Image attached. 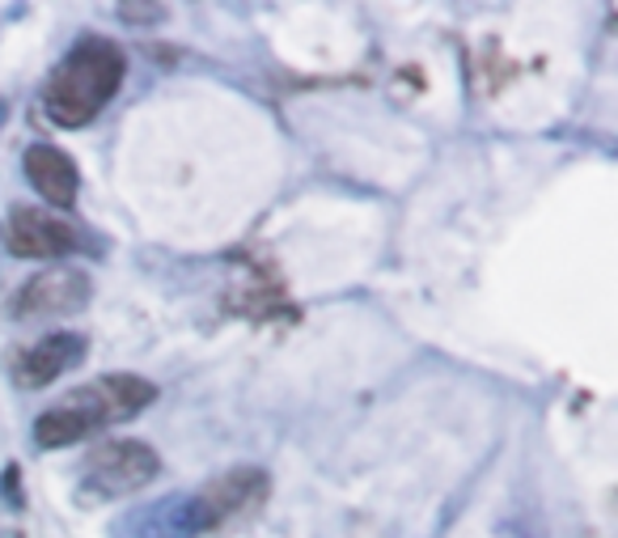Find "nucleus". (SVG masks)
<instances>
[{
  "label": "nucleus",
  "instance_id": "f257e3e1",
  "mask_svg": "<svg viewBox=\"0 0 618 538\" xmlns=\"http://www.w3.org/2000/svg\"><path fill=\"white\" fill-rule=\"evenodd\" d=\"M153 399H158V386L135 374L94 377V381L77 386L73 395H64V404H55L52 411H43V416L34 420V441H39L43 450L77 445L89 432L140 416Z\"/></svg>",
  "mask_w": 618,
  "mask_h": 538
},
{
  "label": "nucleus",
  "instance_id": "f03ea898",
  "mask_svg": "<svg viewBox=\"0 0 618 538\" xmlns=\"http://www.w3.org/2000/svg\"><path fill=\"white\" fill-rule=\"evenodd\" d=\"M128 60L110 39H82L73 52L55 64L43 89V107L59 128H85L98 110L115 98Z\"/></svg>",
  "mask_w": 618,
  "mask_h": 538
},
{
  "label": "nucleus",
  "instance_id": "7ed1b4c3",
  "mask_svg": "<svg viewBox=\"0 0 618 538\" xmlns=\"http://www.w3.org/2000/svg\"><path fill=\"white\" fill-rule=\"evenodd\" d=\"M271 492L268 471L259 466H234L225 475H216L208 487H199L195 496H187L191 517H195V535H216L225 526H238L246 517L263 509Z\"/></svg>",
  "mask_w": 618,
  "mask_h": 538
},
{
  "label": "nucleus",
  "instance_id": "20e7f679",
  "mask_svg": "<svg viewBox=\"0 0 618 538\" xmlns=\"http://www.w3.org/2000/svg\"><path fill=\"white\" fill-rule=\"evenodd\" d=\"M162 475V458L144 441H102L94 454L85 458L82 496L89 501H115V496H132L140 487H149Z\"/></svg>",
  "mask_w": 618,
  "mask_h": 538
},
{
  "label": "nucleus",
  "instance_id": "39448f33",
  "mask_svg": "<svg viewBox=\"0 0 618 538\" xmlns=\"http://www.w3.org/2000/svg\"><path fill=\"white\" fill-rule=\"evenodd\" d=\"M89 301V276L82 268L55 263L30 276L26 284L13 297V314L18 319H55V314H73Z\"/></svg>",
  "mask_w": 618,
  "mask_h": 538
},
{
  "label": "nucleus",
  "instance_id": "423d86ee",
  "mask_svg": "<svg viewBox=\"0 0 618 538\" xmlns=\"http://www.w3.org/2000/svg\"><path fill=\"white\" fill-rule=\"evenodd\" d=\"M4 246L18 259H59L77 250V229L59 216H47L43 208H18L4 225Z\"/></svg>",
  "mask_w": 618,
  "mask_h": 538
},
{
  "label": "nucleus",
  "instance_id": "0eeeda50",
  "mask_svg": "<svg viewBox=\"0 0 618 538\" xmlns=\"http://www.w3.org/2000/svg\"><path fill=\"white\" fill-rule=\"evenodd\" d=\"M85 348L89 344H85L82 331H52V335L34 340L30 348H22L13 356V377H18V386L39 390V386L55 381L59 374H68L85 356Z\"/></svg>",
  "mask_w": 618,
  "mask_h": 538
},
{
  "label": "nucleus",
  "instance_id": "6e6552de",
  "mask_svg": "<svg viewBox=\"0 0 618 538\" xmlns=\"http://www.w3.org/2000/svg\"><path fill=\"white\" fill-rule=\"evenodd\" d=\"M26 179H30V187L39 191L47 204H55V208H73V204H77L82 174H77V162H73L64 149H55V144H30Z\"/></svg>",
  "mask_w": 618,
  "mask_h": 538
},
{
  "label": "nucleus",
  "instance_id": "1a4fd4ad",
  "mask_svg": "<svg viewBox=\"0 0 618 538\" xmlns=\"http://www.w3.org/2000/svg\"><path fill=\"white\" fill-rule=\"evenodd\" d=\"M132 530L135 538H199L187 496H165V501L149 505V509H135L123 521V535H132Z\"/></svg>",
  "mask_w": 618,
  "mask_h": 538
},
{
  "label": "nucleus",
  "instance_id": "9d476101",
  "mask_svg": "<svg viewBox=\"0 0 618 538\" xmlns=\"http://www.w3.org/2000/svg\"><path fill=\"white\" fill-rule=\"evenodd\" d=\"M119 18H128V22H132V18H165V9L162 4H144V9H140V4H123Z\"/></svg>",
  "mask_w": 618,
  "mask_h": 538
}]
</instances>
